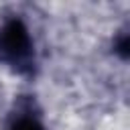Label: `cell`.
Here are the masks:
<instances>
[{
	"instance_id": "1",
	"label": "cell",
	"mask_w": 130,
	"mask_h": 130,
	"mask_svg": "<svg viewBox=\"0 0 130 130\" xmlns=\"http://www.w3.org/2000/svg\"><path fill=\"white\" fill-rule=\"evenodd\" d=\"M0 61L18 73H30L35 69L32 39L20 18H8L0 26Z\"/></svg>"
},
{
	"instance_id": "2",
	"label": "cell",
	"mask_w": 130,
	"mask_h": 130,
	"mask_svg": "<svg viewBox=\"0 0 130 130\" xmlns=\"http://www.w3.org/2000/svg\"><path fill=\"white\" fill-rule=\"evenodd\" d=\"M8 130H45V126L39 122V118L30 114H20L10 122Z\"/></svg>"
},
{
	"instance_id": "3",
	"label": "cell",
	"mask_w": 130,
	"mask_h": 130,
	"mask_svg": "<svg viewBox=\"0 0 130 130\" xmlns=\"http://www.w3.org/2000/svg\"><path fill=\"white\" fill-rule=\"evenodd\" d=\"M114 51H116L122 59L128 57V53H130V39H128V32H126V30H122V32L114 39Z\"/></svg>"
}]
</instances>
